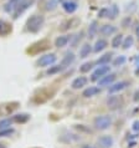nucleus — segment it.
I'll return each instance as SVG.
<instances>
[{
	"label": "nucleus",
	"instance_id": "nucleus-1",
	"mask_svg": "<svg viewBox=\"0 0 139 148\" xmlns=\"http://www.w3.org/2000/svg\"><path fill=\"white\" fill-rule=\"evenodd\" d=\"M44 23H45L44 15H37V14L32 15L26 21V30L32 32V34H35V32L41 30V27L44 26Z\"/></svg>",
	"mask_w": 139,
	"mask_h": 148
},
{
	"label": "nucleus",
	"instance_id": "nucleus-2",
	"mask_svg": "<svg viewBox=\"0 0 139 148\" xmlns=\"http://www.w3.org/2000/svg\"><path fill=\"white\" fill-rule=\"evenodd\" d=\"M113 120L109 114H101V116H97L93 121V125H95L96 130H99V131H106L108 130L109 127L112 126Z\"/></svg>",
	"mask_w": 139,
	"mask_h": 148
},
{
	"label": "nucleus",
	"instance_id": "nucleus-3",
	"mask_svg": "<svg viewBox=\"0 0 139 148\" xmlns=\"http://www.w3.org/2000/svg\"><path fill=\"white\" fill-rule=\"evenodd\" d=\"M34 3H35V0H21V1L18 4V6L15 8V10H14V13H13V18H14V19H18L19 16L25 13V11H26Z\"/></svg>",
	"mask_w": 139,
	"mask_h": 148
},
{
	"label": "nucleus",
	"instance_id": "nucleus-4",
	"mask_svg": "<svg viewBox=\"0 0 139 148\" xmlns=\"http://www.w3.org/2000/svg\"><path fill=\"white\" fill-rule=\"evenodd\" d=\"M57 60V56L55 54H46L41 56L40 59L37 60V62L36 65L40 67H47V66H51V65H54Z\"/></svg>",
	"mask_w": 139,
	"mask_h": 148
},
{
	"label": "nucleus",
	"instance_id": "nucleus-5",
	"mask_svg": "<svg viewBox=\"0 0 139 148\" xmlns=\"http://www.w3.org/2000/svg\"><path fill=\"white\" fill-rule=\"evenodd\" d=\"M111 71V67L108 65H98V67L92 72V76H91V80L92 81H98L101 77H103L104 75H107Z\"/></svg>",
	"mask_w": 139,
	"mask_h": 148
},
{
	"label": "nucleus",
	"instance_id": "nucleus-6",
	"mask_svg": "<svg viewBox=\"0 0 139 148\" xmlns=\"http://www.w3.org/2000/svg\"><path fill=\"white\" fill-rule=\"evenodd\" d=\"M97 145L99 148H112L114 145V138L109 134H104L97 139Z\"/></svg>",
	"mask_w": 139,
	"mask_h": 148
},
{
	"label": "nucleus",
	"instance_id": "nucleus-7",
	"mask_svg": "<svg viewBox=\"0 0 139 148\" xmlns=\"http://www.w3.org/2000/svg\"><path fill=\"white\" fill-rule=\"evenodd\" d=\"M129 86V82L128 81H119V82H116V84H113L109 86L108 88V93L111 95H114V93H118L121 91H123V90H125L127 87Z\"/></svg>",
	"mask_w": 139,
	"mask_h": 148
},
{
	"label": "nucleus",
	"instance_id": "nucleus-8",
	"mask_svg": "<svg viewBox=\"0 0 139 148\" xmlns=\"http://www.w3.org/2000/svg\"><path fill=\"white\" fill-rule=\"evenodd\" d=\"M114 80H116V73H107V75H104L103 77H101L99 80H98V86H101V87H106V86H111Z\"/></svg>",
	"mask_w": 139,
	"mask_h": 148
},
{
	"label": "nucleus",
	"instance_id": "nucleus-9",
	"mask_svg": "<svg viewBox=\"0 0 139 148\" xmlns=\"http://www.w3.org/2000/svg\"><path fill=\"white\" fill-rule=\"evenodd\" d=\"M62 8L67 14H73L78 9V4L73 0H66V1H62Z\"/></svg>",
	"mask_w": 139,
	"mask_h": 148
},
{
	"label": "nucleus",
	"instance_id": "nucleus-10",
	"mask_svg": "<svg viewBox=\"0 0 139 148\" xmlns=\"http://www.w3.org/2000/svg\"><path fill=\"white\" fill-rule=\"evenodd\" d=\"M107 106H108V108H112V110L119 108L122 106V98L118 97V96H113V95H111V96L107 98Z\"/></svg>",
	"mask_w": 139,
	"mask_h": 148
},
{
	"label": "nucleus",
	"instance_id": "nucleus-11",
	"mask_svg": "<svg viewBox=\"0 0 139 148\" xmlns=\"http://www.w3.org/2000/svg\"><path fill=\"white\" fill-rule=\"evenodd\" d=\"M87 77H84V76H78V77H76L75 80L72 81V84H71V87L73 90H80V88H82L84 87V86H87Z\"/></svg>",
	"mask_w": 139,
	"mask_h": 148
},
{
	"label": "nucleus",
	"instance_id": "nucleus-12",
	"mask_svg": "<svg viewBox=\"0 0 139 148\" xmlns=\"http://www.w3.org/2000/svg\"><path fill=\"white\" fill-rule=\"evenodd\" d=\"M99 32H101V35H103V36H112L113 34L117 32V27L114 25H111V24H104V25L101 26Z\"/></svg>",
	"mask_w": 139,
	"mask_h": 148
},
{
	"label": "nucleus",
	"instance_id": "nucleus-13",
	"mask_svg": "<svg viewBox=\"0 0 139 148\" xmlns=\"http://www.w3.org/2000/svg\"><path fill=\"white\" fill-rule=\"evenodd\" d=\"M75 60H76V56H75V54L73 52H67L66 55L63 56V59H62V61H61V66H62L63 69H67V67H70L71 65L75 62Z\"/></svg>",
	"mask_w": 139,
	"mask_h": 148
},
{
	"label": "nucleus",
	"instance_id": "nucleus-14",
	"mask_svg": "<svg viewBox=\"0 0 139 148\" xmlns=\"http://www.w3.org/2000/svg\"><path fill=\"white\" fill-rule=\"evenodd\" d=\"M70 40H71V36L70 35H61L55 40V46L59 47V49H62L65 46H67Z\"/></svg>",
	"mask_w": 139,
	"mask_h": 148
},
{
	"label": "nucleus",
	"instance_id": "nucleus-15",
	"mask_svg": "<svg viewBox=\"0 0 139 148\" xmlns=\"http://www.w3.org/2000/svg\"><path fill=\"white\" fill-rule=\"evenodd\" d=\"M99 92H101V88L99 87H97V86H89V87H87L82 92V96L86 97V98H88V97L96 96V95H98Z\"/></svg>",
	"mask_w": 139,
	"mask_h": 148
},
{
	"label": "nucleus",
	"instance_id": "nucleus-16",
	"mask_svg": "<svg viewBox=\"0 0 139 148\" xmlns=\"http://www.w3.org/2000/svg\"><path fill=\"white\" fill-rule=\"evenodd\" d=\"M92 51H93L92 45L88 44V42H86L80 49V57H81V59H86L87 56H89V54H91Z\"/></svg>",
	"mask_w": 139,
	"mask_h": 148
},
{
	"label": "nucleus",
	"instance_id": "nucleus-17",
	"mask_svg": "<svg viewBox=\"0 0 139 148\" xmlns=\"http://www.w3.org/2000/svg\"><path fill=\"white\" fill-rule=\"evenodd\" d=\"M107 46H108L107 40H104V39H98V40L96 41V44L93 45V51H95V52H101V51H103Z\"/></svg>",
	"mask_w": 139,
	"mask_h": 148
},
{
	"label": "nucleus",
	"instance_id": "nucleus-18",
	"mask_svg": "<svg viewBox=\"0 0 139 148\" xmlns=\"http://www.w3.org/2000/svg\"><path fill=\"white\" fill-rule=\"evenodd\" d=\"M99 31V27H98V23L96 21H92L91 24H89V26H88V38L89 39H93L95 36L97 35V32Z\"/></svg>",
	"mask_w": 139,
	"mask_h": 148
},
{
	"label": "nucleus",
	"instance_id": "nucleus-19",
	"mask_svg": "<svg viewBox=\"0 0 139 148\" xmlns=\"http://www.w3.org/2000/svg\"><path fill=\"white\" fill-rule=\"evenodd\" d=\"M9 32H11V25L4 20H0V36H6Z\"/></svg>",
	"mask_w": 139,
	"mask_h": 148
},
{
	"label": "nucleus",
	"instance_id": "nucleus-20",
	"mask_svg": "<svg viewBox=\"0 0 139 148\" xmlns=\"http://www.w3.org/2000/svg\"><path fill=\"white\" fill-rule=\"evenodd\" d=\"M21 1V0H9L5 5H4V10L6 11V13H14L15 8L18 6V4Z\"/></svg>",
	"mask_w": 139,
	"mask_h": 148
},
{
	"label": "nucleus",
	"instance_id": "nucleus-21",
	"mask_svg": "<svg viewBox=\"0 0 139 148\" xmlns=\"http://www.w3.org/2000/svg\"><path fill=\"white\" fill-rule=\"evenodd\" d=\"M29 118H30V116H29L27 113H18L15 114V116H13V122H16V123H25L29 121Z\"/></svg>",
	"mask_w": 139,
	"mask_h": 148
},
{
	"label": "nucleus",
	"instance_id": "nucleus-22",
	"mask_svg": "<svg viewBox=\"0 0 139 148\" xmlns=\"http://www.w3.org/2000/svg\"><path fill=\"white\" fill-rule=\"evenodd\" d=\"M123 39H124V35H123V34H118V35H116V36H114V38L112 39V42H111L112 47H113V49H118L119 46H122Z\"/></svg>",
	"mask_w": 139,
	"mask_h": 148
},
{
	"label": "nucleus",
	"instance_id": "nucleus-23",
	"mask_svg": "<svg viewBox=\"0 0 139 148\" xmlns=\"http://www.w3.org/2000/svg\"><path fill=\"white\" fill-rule=\"evenodd\" d=\"M62 70H63V67L61 66V65H51L50 69L46 71V75H48V76L56 75V73H60Z\"/></svg>",
	"mask_w": 139,
	"mask_h": 148
},
{
	"label": "nucleus",
	"instance_id": "nucleus-24",
	"mask_svg": "<svg viewBox=\"0 0 139 148\" xmlns=\"http://www.w3.org/2000/svg\"><path fill=\"white\" fill-rule=\"evenodd\" d=\"M112 54L109 52V54H104L103 56H101L99 59L97 60V65H108L109 62L112 61Z\"/></svg>",
	"mask_w": 139,
	"mask_h": 148
},
{
	"label": "nucleus",
	"instance_id": "nucleus-25",
	"mask_svg": "<svg viewBox=\"0 0 139 148\" xmlns=\"http://www.w3.org/2000/svg\"><path fill=\"white\" fill-rule=\"evenodd\" d=\"M134 45V38L133 36H127L125 39H123V42H122V47L124 49V50H128Z\"/></svg>",
	"mask_w": 139,
	"mask_h": 148
},
{
	"label": "nucleus",
	"instance_id": "nucleus-26",
	"mask_svg": "<svg viewBox=\"0 0 139 148\" xmlns=\"http://www.w3.org/2000/svg\"><path fill=\"white\" fill-rule=\"evenodd\" d=\"M118 15H119V8H118V5H116V4H113V5L109 8V19L114 20Z\"/></svg>",
	"mask_w": 139,
	"mask_h": 148
},
{
	"label": "nucleus",
	"instance_id": "nucleus-27",
	"mask_svg": "<svg viewBox=\"0 0 139 148\" xmlns=\"http://www.w3.org/2000/svg\"><path fill=\"white\" fill-rule=\"evenodd\" d=\"M125 61H127V57L124 55H119V56H117L116 59L113 60V66H123V65L125 64Z\"/></svg>",
	"mask_w": 139,
	"mask_h": 148
},
{
	"label": "nucleus",
	"instance_id": "nucleus-28",
	"mask_svg": "<svg viewBox=\"0 0 139 148\" xmlns=\"http://www.w3.org/2000/svg\"><path fill=\"white\" fill-rule=\"evenodd\" d=\"M98 18L99 19H107L109 18V8H102L98 11Z\"/></svg>",
	"mask_w": 139,
	"mask_h": 148
},
{
	"label": "nucleus",
	"instance_id": "nucleus-29",
	"mask_svg": "<svg viewBox=\"0 0 139 148\" xmlns=\"http://www.w3.org/2000/svg\"><path fill=\"white\" fill-rule=\"evenodd\" d=\"M92 67H93V62H84L82 66H80V72L86 73V72L91 71Z\"/></svg>",
	"mask_w": 139,
	"mask_h": 148
},
{
	"label": "nucleus",
	"instance_id": "nucleus-30",
	"mask_svg": "<svg viewBox=\"0 0 139 148\" xmlns=\"http://www.w3.org/2000/svg\"><path fill=\"white\" fill-rule=\"evenodd\" d=\"M13 123V120L10 118H5V120H1L0 121V130H5V128H9Z\"/></svg>",
	"mask_w": 139,
	"mask_h": 148
},
{
	"label": "nucleus",
	"instance_id": "nucleus-31",
	"mask_svg": "<svg viewBox=\"0 0 139 148\" xmlns=\"http://www.w3.org/2000/svg\"><path fill=\"white\" fill-rule=\"evenodd\" d=\"M56 6H57V0H48L46 4V10L52 11L56 9Z\"/></svg>",
	"mask_w": 139,
	"mask_h": 148
},
{
	"label": "nucleus",
	"instance_id": "nucleus-32",
	"mask_svg": "<svg viewBox=\"0 0 139 148\" xmlns=\"http://www.w3.org/2000/svg\"><path fill=\"white\" fill-rule=\"evenodd\" d=\"M15 132L14 128H5V130H0V137H6V136H10Z\"/></svg>",
	"mask_w": 139,
	"mask_h": 148
},
{
	"label": "nucleus",
	"instance_id": "nucleus-33",
	"mask_svg": "<svg viewBox=\"0 0 139 148\" xmlns=\"http://www.w3.org/2000/svg\"><path fill=\"white\" fill-rule=\"evenodd\" d=\"M82 38H83V31H81L80 32V34H77L76 35V38H75V41H73V47H75L76 46V45H77V42H78V41H81V40H82Z\"/></svg>",
	"mask_w": 139,
	"mask_h": 148
},
{
	"label": "nucleus",
	"instance_id": "nucleus-34",
	"mask_svg": "<svg viewBox=\"0 0 139 148\" xmlns=\"http://www.w3.org/2000/svg\"><path fill=\"white\" fill-rule=\"evenodd\" d=\"M130 23H132L130 16H127L125 19H123V21H122V26H123V27H128L130 25Z\"/></svg>",
	"mask_w": 139,
	"mask_h": 148
},
{
	"label": "nucleus",
	"instance_id": "nucleus-35",
	"mask_svg": "<svg viewBox=\"0 0 139 148\" xmlns=\"http://www.w3.org/2000/svg\"><path fill=\"white\" fill-rule=\"evenodd\" d=\"M133 131H136V132H139V121H136L133 123Z\"/></svg>",
	"mask_w": 139,
	"mask_h": 148
},
{
	"label": "nucleus",
	"instance_id": "nucleus-36",
	"mask_svg": "<svg viewBox=\"0 0 139 148\" xmlns=\"http://www.w3.org/2000/svg\"><path fill=\"white\" fill-rule=\"evenodd\" d=\"M136 35H137V38H138V40H139V26L136 29Z\"/></svg>",
	"mask_w": 139,
	"mask_h": 148
},
{
	"label": "nucleus",
	"instance_id": "nucleus-37",
	"mask_svg": "<svg viewBox=\"0 0 139 148\" xmlns=\"http://www.w3.org/2000/svg\"><path fill=\"white\" fill-rule=\"evenodd\" d=\"M134 100H136V101H138V100H139V91L136 93V97H134Z\"/></svg>",
	"mask_w": 139,
	"mask_h": 148
},
{
	"label": "nucleus",
	"instance_id": "nucleus-38",
	"mask_svg": "<svg viewBox=\"0 0 139 148\" xmlns=\"http://www.w3.org/2000/svg\"><path fill=\"white\" fill-rule=\"evenodd\" d=\"M82 148H95V147H92V146H83Z\"/></svg>",
	"mask_w": 139,
	"mask_h": 148
},
{
	"label": "nucleus",
	"instance_id": "nucleus-39",
	"mask_svg": "<svg viewBox=\"0 0 139 148\" xmlns=\"http://www.w3.org/2000/svg\"><path fill=\"white\" fill-rule=\"evenodd\" d=\"M0 148H6V147H5V146H4V145H3V143H0Z\"/></svg>",
	"mask_w": 139,
	"mask_h": 148
},
{
	"label": "nucleus",
	"instance_id": "nucleus-40",
	"mask_svg": "<svg viewBox=\"0 0 139 148\" xmlns=\"http://www.w3.org/2000/svg\"><path fill=\"white\" fill-rule=\"evenodd\" d=\"M137 73H138V75H139V67L137 69Z\"/></svg>",
	"mask_w": 139,
	"mask_h": 148
}]
</instances>
